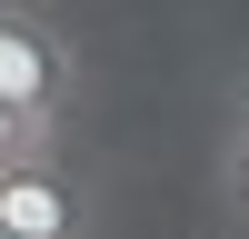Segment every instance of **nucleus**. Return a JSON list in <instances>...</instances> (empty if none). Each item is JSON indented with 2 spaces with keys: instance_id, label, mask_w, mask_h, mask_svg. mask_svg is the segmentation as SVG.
Returning a JSON list of instances; mask_svg holds the SVG:
<instances>
[{
  "instance_id": "obj_3",
  "label": "nucleus",
  "mask_w": 249,
  "mask_h": 239,
  "mask_svg": "<svg viewBox=\"0 0 249 239\" xmlns=\"http://www.w3.org/2000/svg\"><path fill=\"white\" fill-rule=\"evenodd\" d=\"M210 209H219L230 239H249V130H219V150H210Z\"/></svg>"
},
{
  "instance_id": "obj_1",
  "label": "nucleus",
  "mask_w": 249,
  "mask_h": 239,
  "mask_svg": "<svg viewBox=\"0 0 249 239\" xmlns=\"http://www.w3.org/2000/svg\"><path fill=\"white\" fill-rule=\"evenodd\" d=\"M70 90H80V50L30 10V0H0V100H10L30 130H60Z\"/></svg>"
},
{
  "instance_id": "obj_5",
  "label": "nucleus",
  "mask_w": 249,
  "mask_h": 239,
  "mask_svg": "<svg viewBox=\"0 0 249 239\" xmlns=\"http://www.w3.org/2000/svg\"><path fill=\"white\" fill-rule=\"evenodd\" d=\"M219 130H249V60L230 70V110H219Z\"/></svg>"
},
{
  "instance_id": "obj_6",
  "label": "nucleus",
  "mask_w": 249,
  "mask_h": 239,
  "mask_svg": "<svg viewBox=\"0 0 249 239\" xmlns=\"http://www.w3.org/2000/svg\"><path fill=\"white\" fill-rule=\"evenodd\" d=\"M0 239H10V229H0Z\"/></svg>"
},
{
  "instance_id": "obj_4",
  "label": "nucleus",
  "mask_w": 249,
  "mask_h": 239,
  "mask_svg": "<svg viewBox=\"0 0 249 239\" xmlns=\"http://www.w3.org/2000/svg\"><path fill=\"white\" fill-rule=\"evenodd\" d=\"M20 159H50V130H30V120L0 100V170H20Z\"/></svg>"
},
{
  "instance_id": "obj_2",
  "label": "nucleus",
  "mask_w": 249,
  "mask_h": 239,
  "mask_svg": "<svg viewBox=\"0 0 249 239\" xmlns=\"http://www.w3.org/2000/svg\"><path fill=\"white\" fill-rule=\"evenodd\" d=\"M0 229L10 239H90V189L60 159H20V170H0Z\"/></svg>"
}]
</instances>
